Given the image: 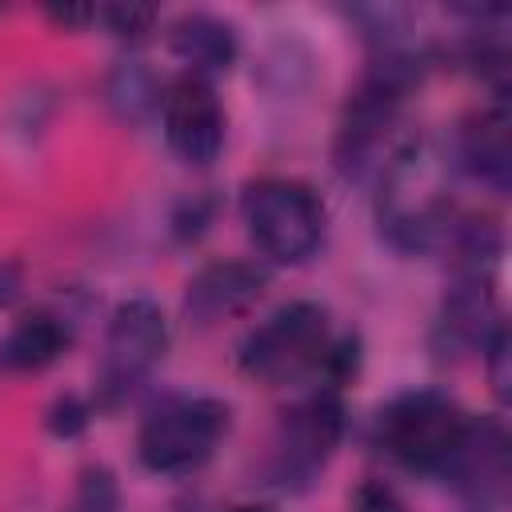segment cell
Masks as SVG:
<instances>
[{"label": "cell", "instance_id": "1", "mask_svg": "<svg viewBox=\"0 0 512 512\" xmlns=\"http://www.w3.org/2000/svg\"><path fill=\"white\" fill-rule=\"evenodd\" d=\"M452 160L432 140L404 136L388 168L376 176V220L380 236L408 256L444 252L460 204L448 192Z\"/></svg>", "mask_w": 512, "mask_h": 512}, {"label": "cell", "instance_id": "2", "mask_svg": "<svg viewBox=\"0 0 512 512\" xmlns=\"http://www.w3.org/2000/svg\"><path fill=\"white\" fill-rule=\"evenodd\" d=\"M468 412L440 388H408L392 396L376 416V444L388 460L416 476H444L464 432Z\"/></svg>", "mask_w": 512, "mask_h": 512}, {"label": "cell", "instance_id": "3", "mask_svg": "<svg viewBox=\"0 0 512 512\" xmlns=\"http://www.w3.org/2000/svg\"><path fill=\"white\" fill-rule=\"evenodd\" d=\"M240 220L256 252L272 264H304L320 252L328 208L320 192L292 176H260L240 192Z\"/></svg>", "mask_w": 512, "mask_h": 512}, {"label": "cell", "instance_id": "4", "mask_svg": "<svg viewBox=\"0 0 512 512\" xmlns=\"http://www.w3.org/2000/svg\"><path fill=\"white\" fill-rule=\"evenodd\" d=\"M332 340L336 336L328 324V308L316 300H292V304L276 308L272 316H264L244 336L236 364L248 380L268 384V388H284V384H300L308 376H320Z\"/></svg>", "mask_w": 512, "mask_h": 512}, {"label": "cell", "instance_id": "5", "mask_svg": "<svg viewBox=\"0 0 512 512\" xmlns=\"http://www.w3.org/2000/svg\"><path fill=\"white\" fill-rule=\"evenodd\" d=\"M232 428V408L216 396H168L136 432V460L152 476L200 472Z\"/></svg>", "mask_w": 512, "mask_h": 512}, {"label": "cell", "instance_id": "6", "mask_svg": "<svg viewBox=\"0 0 512 512\" xmlns=\"http://www.w3.org/2000/svg\"><path fill=\"white\" fill-rule=\"evenodd\" d=\"M164 352H168V316H164V308L148 296L120 300L108 316V328H104L92 408L116 412L120 404H128L148 384V376L160 368Z\"/></svg>", "mask_w": 512, "mask_h": 512}, {"label": "cell", "instance_id": "7", "mask_svg": "<svg viewBox=\"0 0 512 512\" xmlns=\"http://www.w3.org/2000/svg\"><path fill=\"white\" fill-rule=\"evenodd\" d=\"M344 440V400L336 388L316 384L292 408L280 412L264 452V480L284 492H304L336 456Z\"/></svg>", "mask_w": 512, "mask_h": 512}, {"label": "cell", "instance_id": "8", "mask_svg": "<svg viewBox=\"0 0 512 512\" xmlns=\"http://www.w3.org/2000/svg\"><path fill=\"white\" fill-rule=\"evenodd\" d=\"M160 128L180 164L188 168L216 164L228 140V112L216 96V84L192 72L168 80L160 96Z\"/></svg>", "mask_w": 512, "mask_h": 512}, {"label": "cell", "instance_id": "9", "mask_svg": "<svg viewBox=\"0 0 512 512\" xmlns=\"http://www.w3.org/2000/svg\"><path fill=\"white\" fill-rule=\"evenodd\" d=\"M440 480L456 492L460 512H504L508 488H512V440L504 420L472 416Z\"/></svg>", "mask_w": 512, "mask_h": 512}, {"label": "cell", "instance_id": "10", "mask_svg": "<svg viewBox=\"0 0 512 512\" xmlns=\"http://www.w3.org/2000/svg\"><path fill=\"white\" fill-rule=\"evenodd\" d=\"M500 324L504 320H500V300H496L492 272L464 268V272H452V284L440 296L428 344H432L440 364H460L468 356H480Z\"/></svg>", "mask_w": 512, "mask_h": 512}, {"label": "cell", "instance_id": "11", "mask_svg": "<svg viewBox=\"0 0 512 512\" xmlns=\"http://www.w3.org/2000/svg\"><path fill=\"white\" fill-rule=\"evenodd\" d=\"M448 160L456 172L468 180L492 188L496 196L508 192L512 184V112L504 96H492L484 108L464 116L448 144Z\"/></svg>", "mask_w": 512, "mask_h": 512}, {"label": "cell", "instance_id": "12", "mask_svg": "<svg viewBox=\"0 0 512 512\" xmlns=\"http://www.w3.org/2000/svg\"><path fill=\"white\" fill-rule=\"evenodd\" d=\"M268 288V272L256 260H212L184 288V320L192 328H216L244 316Z\"/></svg>", "mask_w": 512, "mask_h": 512}, {"label": "cell", "instance_id": "13", "mask_svg": "<svg viewBox=\"0 0 512 512\" xmlns=\"http://www.w3.org/2000/svg\"><path fill=\"white\" fill-rule=\"evenodd\" d=\"M76 340V324L60 308H32L0 336V372H44Z\"/></svg>", "mask_w": 512, "mask_h": 512}, {"label": "cell", "instance_id": "14", "mask_svg": "<svg viewBox=\"0 0 512 512\" xmlns=\"http://www.w3.org/2000/svg\"><path fill=\"white\" fill-rule=\"evenodd\" d=\"M168 48L184 64V72L212 80L236 64L240 36L228 20H220L212 12H184L168 24Z\"/></svg>", "mask_w": 512, "mask_h": 512}, {"label": "cell", "instance_id": "15", "mask_svg": "<svg viewBox=\"0 0 512 512\" xmlns=\"http://www.w3.org/2000/svg\"><path fill=\"white\" fill-rule=\"evenodd\" d=\"M104 96H108V108H112L124 124H140V120H148V116L160 112L164 88L156 84V76H152L140 60H120V64L108 72Z\"/></svg>", "mask_w": 512, "mask_h": 512}, {"label": "cell", "instance_id": "16", "mask_svg": "<svg viewBox=\"0 0 512 512\" xmlns=\"http://www.w3.org/2000/svg\"><path fill=\"white\" fill-rule=\"evenodd\" d=\"M64 512H120V484H116L112 468L88 464L76 476V488H72V500L64 504Z\"/></svg>", "mask_w": 512, "mask_h": 512}, {"label": "cell", "instance_id": "17", "mask_svg": "<svg viewBox=\"0 0 512 512\" xmlns=\"http://www.w3.org/2000/svg\"><path fill=\"white\" fill-rule=\"evenodd\" d=\"M160 20L156 8L148 4H96V24H104L112 36L120 40H140L152 32V24Z\"/></svg>", "mask_w": 512, "mask_h": 512}, {"label": "cell", "instance_id": "18", "mask_svg": "<svg viewBox=\"0 0 512 512\" xmlns=\"http://www.w3.org/2000/svg\"><path fill=\"white\" fill-rule=\"evenodd\" d=\"M92 412H96V408H92L84 396L64 392V396H56V400L48 404V412H44V428H48L52 436H60V440H76V436L88 428Z\"/></svg>", "mask_w": 512, "mask_h": 512}, {"label": "cell", "instance_id": "19", "mask_svg": "<svg viewBox=\"0 0 512 512\" xmlns=\"http://www.w3.org/2000/svg\"><path fill=\"white\" fill-rule=\"evenodd\" d=\"M484 372H488V384H492V396L500 400V404H508V384H512V372H508V360H512V352H508V324H500L496 332H492V340L484 344Z\"/></svg>", "mask_w": 512, "mask_h": 512}, {"label": "cell", "instance_id": "20", "mask_svg": "<svg viewBox=\"0 0 512 512\" xmlns=\"http://www.w3.org/2000/svg\"><path fill=\"white\" fill-rule=\"evenodd\" d=\"M212 216H216V200H212V196H192V200H184V204L172 212V232H176L184 244H188V240H200V236L208 232Z\"/></svg>", "mask_w": 512, "mask_h": 512}, {"label": "cell", "instance_id": "21", "mask_svg": "<svg viewBox=\"0 0 512 512\" xmlns=\"http://www.w3.org/2000/svg\"><path fill=\"white\" fill-rule=\"evenodd\" d=\"M352 512H408V504L384 480H364L352 496Z\"/></svg>", "mask_w": 512, "mask_h": 512}, {"label": "cell", "instance_id": "22", "mask_svg": "<svg viewBox=\"0 0 512 512\" xmlns=\"http://www.w3.org/2000/svg\"><path fill=\"white\" fill-rule=\"evenodd\" d=\"M44 16L64 32H76V28L96 24V4H52V8H44Z\"/></svg>", "mask_w": 512, "mask_h": 512}, {"label": "cell", "instance_id": "23", "mask_svg": "<svg viewBox=\"0 0 512 512\" xmlns=\"http://www.w3.org/2000/svg\"><path fill=\"white\" fill-rule=\"evenodd\" d=\"M24 296V272L12 260H0V308H12Z\"/></svg>", "mask_w": 512, "mask_h": 512}, {"label": "cell", "instance_id": "24", "mask_svg": "<svg viewBox=\"0 0 512 512\" xmlns=\"http://www.w3.org/2000/svg\"><path fill=\"white\" fill-rule=\"evenodd\" d=\"M228 512H276L272 504H236V508H228Z\"/></svg>", "mask_w": 512, "mask_h": 512}]
</instances>
